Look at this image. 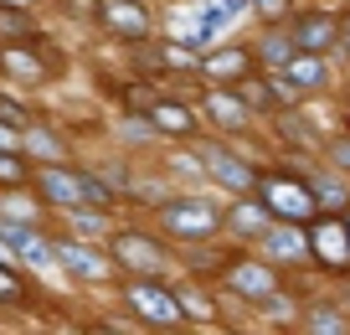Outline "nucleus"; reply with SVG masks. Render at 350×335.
<instances>
[{
	"instance_id": "1",
	"label": "nucleus",
	"mask_w": 350,
	"mask_h": 335,
	"mask_svg": "<svg viewBox=\"0 0 350 335\" xmlns=\"http://www.w3.org/2000/svg\"><path fill=\"white\" fill-rule=\"evenodd\" d=\"M42 191H46V201H57V206H93V201H103V186L98 181H88V175H67V171H57V165H46V175H42Z\"/></svg>"
},
{
	"instance_id": "2",
	"label": "nucleus",
	"mask_w": 350,
	"mask_h": 335,
	"mask_svg": "<svg viewBox=\"0 0 350 335\" xmlns=\"http://www.w3.org/2000/svg\"><path fill=\"white\" fill-rule=\"evenodd\" d=\"M165 227L175 238H211L217 232V206L211 201H175V206H165Z\"/></svg>"
},
{
	"instance_id": "3",
	"label": "nucleus",
	"mask_w": 350,
	"mask_h": 335,
	"mask_svg": "<svg viewBox=\"0 0 350 335\" xmlns=\"http://www.w3.org/2000/svg\"><path fill=\"white\" fill-rule=\"evenodd\" d=\"M129 304H134V310L144 314V320H154V325H175L180 314H186L175 294L154 289V284H134V289H129Z\"/></svg>"
},
{
	"instance_id": "4",
	"label": "nucleus",
	"mask_w": 350,
	"mask_h": 335,
	"mask_svg": "<svg viewBox=\"0 0 350 335\" xmlns=\"http://www.w3.org/2000/svg\"><path fill=\"white\" fill-rule=\"evenodd\" d=\"M0 232L11 238V248H16V258H21V269H42V273H52L57 248H52V243H42V232H36V227H0Z\"/></svg>"
},
{
	"instance_id": "5",
	"label": "nucleus",
	"mask_w": 350,
	"mask_h": 335,
	"mask_svg": "<svg viewBox=\"0 0 350 335\" xmlns=\"http://www.w3.org/2000/svg\"><path fill=\"white\" fill-rule=\"evenodd\" d=\"M262 206H273L284 216H309L314 212V191L299 186V181H268L262 186Z\"/></svg>"
},
{
	"instance_id": "6",
	"label": "nucleus",
	"mask_w": 350,
	"mask_h": 335,
	"mask_svg": "<svg viewBox=\"0 0 350 335\" xmlns=\"http://www.w3.org/2000/svg\"><path fill=\"white\" fill-rule=\"evenodd\" d=\"M262 253L278 258V263H288V258H309L314 243L304 238V227H273V222H268V232H262Z\"/></svg>"
},
{
	"instance_id": "7",
	"label": "nucleus",
	"mask_w": 350,
	"mask_h": 335,
	"mask_svg": "<svg viewBox=\"0 0 350 335\" xmlns=\"http://www.w3.org/2000/svg\"><path fill=\"white\" fill-rule=\"evenodd\" d=\"M309 243H314V253L325 263H335V269H340V263H350V227H345V222H319Z\"/></svg>"
},
{
	"instance_id": "8",
	"label": "nucleus",
	"mask_w": 350,
	"mask_h": 335,
	"mask_svg": "<svg viewBox=\"0 0 350 335\" xmlns=\"http://www.w3.org/2000/svg\"><path fill=\"white\" fill-rule=\"evenodd\" d=\"M103 21H109L113 32H124V36H144L150 32L144 5H129V0H103Z\"/></svg>"
},
{
	"instance_id": "9",
	"label": "nucleus",
	"mask_w": 350,
	"mask_h": 335,
	"mask_svg": "<svg viewBox=\"0 0 350 335\" xmlns=\"http://www.w3.org/2000/svg\"><path fill=\"white\" fill-rule=\"evenodd\" d=\"M119 258L134 263V269H144V273H165L170 269V258H165L150 238H119Z\"/></svg>"
},
{
	"instance_id": "10",
	"label": "nucleus",
	"mask_w": 350,
	"mask_h": 335,
	"mask_svg": "<svg viewBox=\"0 0 350 335\" xmlns=\"http://www.w3.org/2000/svg\"><path fill=\"white\" fill-rule=\"evenodd\" d=\"M57 263H67V269H72L77 279H103V273H109L103 253L83 248V243H62V248H57Z\"/></svg>"
},
{
	"instance_id": "11",
	"label": "nucleus",
	"mask_w": 350,
	"mask_h": 335,
	"mask_svg": "<svg viewBox=\"0 0 350 335\" xmlns=\"http://www.w3.org/2000/svg\"><path fill=\"white\" fill-rule=\"evenodd\" d=\"M227 279H232L237 294H252V299H268V294H273V269H262V263H237Z\"/></svg>"
},
{
	"instance_id": "12",
	"label": "nucleus",
	"mask_w": 350,
	"mask_h": 335,
	"mask_svg": "<svg viewBox=\"0 0 350 335\" xmlns=\"http://www.w3.org/2000/svg\"><path fill=\"white\" fill-rule=\"evenodd\" d=\"M206 171L217 175L221 186H232V191H247V186H252V171H247L242 160H232V155H221L217 145L206 150Z\"/></svg>"
},
{
	"instance_id": "13",
	"label": "nucleus",
	"mask_w": 350,
	"mask_h": 335,
	"mask_svg": "<svg viewBox=\"0 0 350 335\" xmlns=\"http://www.w3.org/2000/svg\"><path fill=\"white\" fill-rule=\"evenodd\" d=\"M206 108H211V119H217V124H227V129H237V124L247 119V108H242V98L221 93V88H217V93L206 98Z\"/></svg>"
},
{
	"instance_id": "14",
	"label": "nucleus",
	"mask_w": 350,
	"mask_h": 335,
	"mask_svg": "<svg viewBox=\"0 0 350 335\" xmlns=\"http://www.w3.org/2000/svg\"><path fill=\"white\" fill-rule=\"evenodd\" d=\"M232 232H242V238H252V232H268V212L262 206H252V201H242V206H232Z\"/></svg>"
},
{
	"instance_id": "15",
	"label": "nucleus",
	"mask_w": 350,
	"mask_h": 335,
	"mask_svg": "<svg viewBox=\"0 0 350 335\" xmlns=\"http://www.w3.org/2000/svg\"><path fill=\"white\" fill-rule=\"evenodd\" d=\"M294 42L299 47H329V42H335V26H329L325 16H309V21L294 32Z\"/></svg>"
},
{
	"instance_id": "16",
	"label": "nucleus",
	"mask_w": 350,
	"mask_h": 335,
	"mask_svg": "<svg viewBox=\"0 0 350 335\" xmlns=\"http://www.w3.org/2000/svg\"><path fill=\"white\" fill-rule=\"evenodd\" d=\"M288 83H299V88L325 83V62H319V57H294V62H288Z\"/></svg>"
},
{
	"instance_id": "17",
	"label": "nucleus",
	"mask_w": 350,
	"mask_h": 335,
	"mask_svg": "<svg viewBox=\"0 0 350 335\" xmlns=\"http://www.w3.org/2000/svg\"><path fill=\"white\" fill-rule=\"evenodd\" d=\"M242 67H247V57L232 52V47H227V52H211V57H206V73H211V77H237Z\"/></svg>"
},
{
	"instance_id": "18",
	"label": "nucleus",
	"mask_w": 350,
	"mask_h": 335,
	"mask_svg": "<svg viewBox=\"0 0 350 335\" xmlns=\"http://www.w3.org/2000/svg\"><path fill=\"white\" fill-rule=\"evenodd\" d=\"M154 124H160V129L186 134L191 129V114H186V108H175V103H154Z\"/></svg>"
},
{
	"instance_id": "19",
	"label": "nucleus",
	"mask_w": 350,
	"mask_h": 335,
	"mask_svg": "<svg viewBox=\"0 0 350 335\" xmlns=\"http://www.w3.org/2000/svg\"><path fill=\"white\" fill-rule=\"evenodd\" d=\"M5 73H21L26 83H36V77H42V67H36L31 52H16V47H11V52H5Z\"/></svg>"
},
{
	"instance_id": "20",
	"label": "nucleus",
	"mask_w": 350,
	"mask_h": 335,
	"mask_svg": "<svg viewBox=\"0 0 350 335\" xmlns=\"http://www.w3.org/2000/svg\"><path fill=\"white\" fill-rule=\"evenodd\" d=\"M72 227H77V238H98V232H103V216H93L88 206H72Z\"/></svg>"
},
{
	"instance_id": "21",
	"label": "nucleus",
	"mask_w": 350,
	"mask_h": 335,
	"mask_svg": "<svg viewBox=\"0 0 350 335\" xmlns=\"http://www.w3.org/2000/svg\"><path fill=\"white\" fill-rule=\"evenodd\" d=\"M262 57H268V67H288L294 62V47H288L284 36H273V42H262Z\"/></svg>"
},
{
	"instance_id": "22",
	"label": "nucleus",
	"mask_w": 350,
	"mask_h": 335,
	"mask_svg": "<svg viewBox=\"0 0 350 335\" xmlns=\"http://www.w3.org/2000/svg\"><path fill=\"white\" fill-rule=\"evenodd\" d=\"M26 150H31V155H42V160H57V155H62V145H57L52 134H42V129H36V134H26Z\"/></svg>"
},
{
	"instance_id": "23",
	"label": "nucleus",
	"mask_w": 350,
	"mask_h": 335,
	"mask_svg": "<svg viewBox=\"0 0 350 335\" xmlns=\"http://www.w3.org/2000/svg\"><path fill=\"white\" fill-rule=\"evenodd\" d=\"M175 299H180V310H186V314H191V320H211V304H206V299H201V294H196V289H180V294H175Z\"/></svg>"
},
{
	"instance_id": "24",
	"label": "nucleus",
	"mask_w": 350,
	"mask_h": 335,
	"mask_svg": "<svg viewBox=\"0 0 350 335\" xmlns=\"http://www.w3.org/2000/svg\"><path fill=\"white\" fill-rule=\"evenodd\" d=\"M0 181H21V165L11 160V150H0Z\"/></svg>"
},
{
	"instance_id": "25",
	"label": "nucleus",
	"mask_w": 350,
	"mask_h": 335,
	"mask_svg": "<svg viewBox=\"0 0 350 335\" xmlns=\"http://www.w3.org/2000/svg\"><path fill=\"white\" fill-rule=\"evenodd\" d=\"M26 114H21V103H11V98H0V124H21Z\"/></svg>"
},
{
	"instance_id": "26",
	"label": "nucleus",
	"mask_w": 350,
	"mask_h": 335,
	"mask_svg": "<svg viewBox=\"0 0 350 335\" xmlns=\"http://www.w3.org/2000/svg\"><path fill=\"white\" fill-rule=\"evenodd\" d=\"M309 330H345V320H340V314H314Z\"/></svg>"
},
{
	"instance_id": "27",
	"label": "nucleus",
	"mask_w": 350,
	"mask_h": 335,
	"mask_svg": "<svg viewBox=\"0 0 350 335\" xmlns=\"http://www.w3.org/2000/svg\"><path fill=\"white\" fill-rule=\"evenodd\" d=\"M268 314H273V320H288V314H294V304L278 299V294H268Z\"/></svg>"
},
{
	"instance_id": "28",
	"label": "nucleus",
	"mask_w": 350,
	"mask_h": 335,
	"mask_svg": "<svg viewBox=\"0 0 350 335\" xmlns=\"http://www.w3.org/2000/svg\"><path fill=\"white\" fill-rule=\"evenodd\" d=\"M319 201H345V186H335V181H319Z\"/></svg>"
},
{
	"instance_id": "29",
	"label": "nucleus",
	"mask_w": 350,
	"mask_h": 335,
	"mask_svg": "<svg viewBox=\"0 0 350 335\" xmlns=\"http://www.w3.org/2000/svg\"><path fill=\"white\" fill-rule=\"evenodd\" d=\"M165 62H175V67H191V52H186V47H165Z\"/></svg>"
},
{
	"instance_id": "30",
	"label": "nucleus",
	"mask_w": 350,
	"mask_h": 335,
	"mask_svg": "<svg viewBox=\"0 0 350 335\" xmlns=\"http://www.w3.org/2000/svg\"><path fill=\"white\" fill-rule=\"evenodd\" d=\"M0 206H5V212H11V216H26V212H31V206H26V201H16V196H5V201H0Z\"/></svg>"
},
{
	"instance_id": "31",
	"label": "nucleus",
	"mask_w": 350,
	"mask_h": 335,
	"mask_svg": "<svg viewBox=\"0 0 350 335\" xmlns=\"http://www.w3.org/2000/svg\"><path fill=\"white\" fill-rule=\"evenodd\" d=\"M252 5H258V11H268V16H278V11H284V0H252Z\"/></svg>"
},
{
	"instance_id": "32",
	"label": "nucleus",
	"mask_w": 350,
	"mask_h": 335,
	"mask_svg": "<svg viewBox=\"0 0 350 335\" xmlns=\"http://www.w3.org/2000/svg\"><path fill=\"white\" fill-rule=\"evenodd\" d=\"M0 150H16V134H11V124H0Z\"/></svg>"
},
{
	"instance_id": "33",
	"label": "nucleus",
	"mask_w": 350,
	"mask_h": 335,
	"mask_svg": "<svg viewBox=\"0 0 350 335\" xmlns=\"http://www.w3.org/2000/svg\"><path fill=\"white\" fill-rule=\"evenodd\" d=\"M5 294H16V279H11V273H0V299H5Z\"/></svg>"
},
{
	"instance_id": "34",
	"label": "nucleus",
	"mask_w": 350,
	"mask_h": 335,
	"mask_svg": "<svg viewBox=\"0 0 350 335\" xmlns=\"http://www.w3.org/2000/svg\"><path fill=\"white\" fill-rule=\"evenodd\" d=\"M335 160H340V165H350V145H335Z\"/></svg>"
},
{
	"instance_id": "35",
	"label": "nucleus",
	"mask_w": 350,
	"mask_h": 335,
	"mask_svg": "<svg viewBox=\"0 0 350 335\" xmlns=\"http://www.w3.org/2000/svg\"><path fill=\"white\" fill-rule=\"evenodd\" d=\"M5 5H26V0H5Z\"/></svg>"
}]
</instances>
